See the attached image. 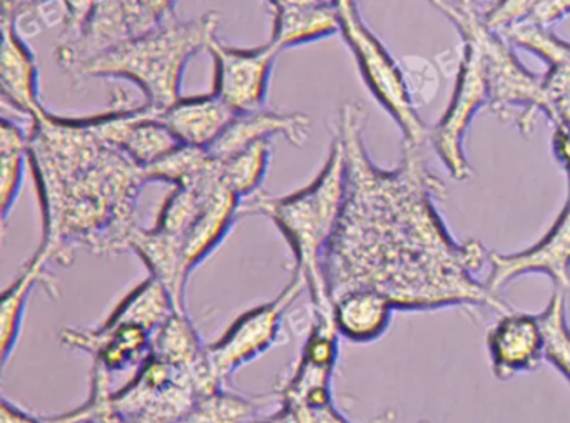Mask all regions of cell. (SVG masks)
Here are the masks:
<instances>
[{
	"label": "cell",
	"mask_w": 570,
	"mask_h": 423,
	"mask_svg": "<svg viewBox=\"0 0 570 423\" xmlns=\"http://www.w3.org/2000/svg\"><path fill=\"white\" fill-rule=\"evenodd\" d=\"M363 129L362 106H343L335 135L345 149V205L323 265L332 299L373 288L396 312H510L505 299L476 279L490 252L475 239L455 242L440 218L436 199L446 189L426 168L423 148L403 146L399 168L382 169L366 153Z\"/></svg>",
	"instance_id": "cell-1"
},
{
	"label": "cell",
	"mask_w": 570,
	"mask_h": 423,
	"mask_svg": "<svg viewBox=\"0 0 570 423\" xmlns=\"http://www.w3.org/2000/svg\"><path fill=\"white\" fill-rule=\"evenodd\" d=\"M29 166L41 205L39 256L71 266L79 249L129 253L141 228L136 208L148 179L141 166L98 135L89 116L42 108L29 128Z\"/></svg>",
	"instance_id": "cell-2"
},
{
	"label": "cell",
	"mask_w": 570,
	"mask_h": 423,
	"mask_svg": "<svg viewBox=\"0 0 570 423\" xmlns=\"http://www.w3.org/2000/svg\"><path fill=\"white\" fill-rule=\"evenodd\" d=\"M346 196V158L342 139L333 135L325 166L305 188L286 196L258 191L242 203L243 216H266L288 243L293 275L305 279L312 315L333 318V299L325 279V255L342 216Z\"/></svg>",
	"instance_id": "cell-3"
},
{
	"label": "cell",
	"mask_w": 570,
	"mask_h": 423,
	"mask_svg": "<svg viewBox=\"0 0 570 423\" xmlns=\"http://www.w3.org/2000/svg\"><path fill=\"white\" fill-rule=\"evenodd\" d=\"M218 12H206L193 21L166 22L161 28L129 39L98 58L79 66L75 79H126L135 82L146 105L156 111L181 98L186 66L198 52L208 51L218 32Z\"/></svg>",
	"instance_id": "cell-4"
},
{
	"label": "cell",
	"mask_w": 570,
	"mask_h": 423,
	"mask_svg": "<svg viewBox=\"0 0 570 423\" xmlns=\"http://www.w3.org/2000/svg\"><path fill=\"white\" fill-rule=\"evenodd\" d=\"M459 32L462 41L472 42L482 59L489 86L490 111L500 119L515 118L522 135H532L537 116L553 118V106L543 88V76L533 75L513 52L512 45L499 32L483 24L476 9H462L453 0H430Z\"/></svg>",
	"instance_id": "cell-5"
},
{
	"label": "cell",
	"mask_w": 570,
	"mask_h": 423,
	"mask_svg": "<svg viewBox=\"0 0 570 423\" xmlns=\"http://www.w3.org/2000/svg\"><path fill=\"white\" fill-rule=\"evenodd\" d=\"M332 4L338 14L340 32L358 65L366 88L399 126L403 146L423 148L429 141L430 129L416 112L402 69L360 18L356 0H338Z\"/></svg>",
	"instance_id": "cell-6"
},
{
	"label": "cell",
	"mask_w": 570,
	"mask_h": 423,
	"mask_svg": "<svg viewBox=\"0 0 570 423\" xmlns=\"http://www.w3.org/2000/svg\"><path fill=\"white\" fill-rule=\"evenodd\" d=\"M176 0H96L85 28L61 39L56 59L68 75L102 52L175 21Z\"/></svg>",
	"instance_id": "cell-7"
},
{
	"label": "cell",
	"mask_w": 570,
	"mask_h": 423,
	"mask_svg": "<svg viewBox=\"0 0 570 423\" xmlns=\"http://www.w3.org/2000/svg\"><path fill=\"white\" fill-rule=\"evenodd\" d=\"M305 292V279L293 275L275 298L236 316L223 335L209 343L208 360L223 383L279 342L286 313Z\"/></svg>",
	"instance_id": "cell-8"
},
{
	"label": "cell",
	"mask_w": 570,
	"mask_h": 423,
	"mask_svg": "<svg viewBox=\"0 0 570 423\" xmlns=\"http://www.w3.org/2000/svg\"><path fill=\"white\" fill-rule=\"evenodd\" d=\"M489 106V86L482 59L472 42L462 41V61L452 99L440 121L430 129L429 141L455 181H466L473 171L465 156V136L480 109Z\"/></svg>",
	"instance_id": "cell-9"
},
{
	"label": "cell",
	"mask_w": 570,
	"mask_h": 423,
	"mask_svg": "<svg viewBox=\"0 0 570 423\" xmlns=\"http://www.w3.org/2000/svg\"><path fill=\"white\" fill-rule=\"evenodd\" d=\"M199 399L189 372L149 358L112 393V406L129 423H185Z\"/></svg>",
	"instance_id": "cell-10"
},
{
	"label": "cell",
	"mask_w": 570,
	"mask_h": 423,
	"mask_svg": "<svg viewBox=\"0 0 570 423\" xmlns=\"http://www.w3.org/2000/svg\"><path fill=\"white\" fill-rule=\"evenodd\" d=\"M208 52L215 65L213 95L218 96L236 115L266 108L269 79L279 56L272 42L259 48L238 49L215 39Z\"/></svg>",
	"instance_id": "cell-11"
},
{
	"label": "cell",
	"mask_w": 570,
	"mask_h": 423,
	"mask_svg": "<svg viewBox=\"0 0 570 423\" xmlns=\"http://www.w3.org/2000/svg\"><path fill=\"white\" fill-rule=\"evenodd\" d=\"M487 288L499 295L513 279L542 273L552 279L560 292L570 289V198L549 232L529 248L517 253L490 252Z\"/></svg>",
	"instance_id": "cell-12"
},
{
	"label": "cell",
	"mask_w": 570,
	"mask_h": 423,
	"mask_svg": "<svg viewBox=\"0 0 570 423\" xmlns=\"http://www.w3.org/2000/svg\"><path fill=\"white\" fill-rule=\"evenodd\" d=\"M485 345L490 368L499 382L533 372L543 362L539 316L513 309L500 313V318L487 329Z\"/></svg>",
	"instance_id": "cell-13"
},
{
	"label": "cell",
	"mask_w": 570,
	"mask_h": 423,
	"mask_svg": "<svg viewBox=\"0 0 570 423\" xmlns=\"http://www.w3.org/2000/svg\"><path fill=\"white\" fill-rule=\"evenodd\" d=\"M61 343L69 350L88 353L92 365L106 372H126L145 365L153 353V333L136 325H99L89 328H65Z\"/></svg>",
	"instance_id": "cell-14"
},
{
	"label": "cell",
	"mask_w": 570,
	"mask_h": 423,
	"mask_svg": "<svg viewBox=\"0 0 570 423\" xmlns=\"http://www.w3.org/2000/svg\"><path fill=\"white\" fill-rule=\"evenodd\" d=\"M0 89L2 102L26 118H35L45 108L39 98L38 62L8 12H2Z\"/></svg>",
	"instance_id": "cell-15"
},
{
	"label": "cell",
	"mask_w": 570,
	"mask_h": 423,
	"mask_svg": "<svg viewBox=\"0 0 570 423\" xmlns=\"http://www.w3.org/2000/svg\"><path fill=\"white\" fill-rule=\"evenodd\" d=\"M309 129H312V121L303 112L259 109V111L236 116L228 129L223 132L222 138L206 151L218 161H226L255 142L273 141L278 136H283L289 145L302 148L308 141Z\"/></svg>",
	"instance_id": "cell-16"
},
{
	"label": "cell",
	"mask_w": 570,
	"mask_h": 423,
	"mask_svg": "<svg viewBox=\"0 0 570 423\" xmlns=\"http://www.w3.org/2000/svg\"><path fill=\"white\" fill-rule=\"evenodd\" d=\"M236 112L218 96L179 98L159 112L161 121L181 145L209 149L236 118Z\"/></svg>",
	"instance_id": "cell-17"
},
{
	"label": "cell",
	"mask_w": 570,
	"mask_h": 423,
	"mask_svg": "<svg viewBox=\"0 0 570 423\" xmlns=\"http://www.w3.org/2000/svg\"><path fill=\"white\" fill-rule=\"evenodd\" d=\"M395 306L379 289L353 288L333 299V322L342 338L352 343H373L385 335Z\"/></svg>",
	"instance_id": "cell-18"
},
{
	"label": "cell",
	"mask_w": 570,
	"mask_h": 423,
	"mask_svg": "<svg viewBox=\"0 0 570 423\" xmlns=\"http://www.w3.org/2000/svg\"><path fill=\"white\" fill-rule=\"evenodd\" d=\"M49 263L35 253L22 266L14 282L2 292L0 299V353L2 365L8 366L24 326L26 309L36 286H42L51 296H58L55 276L49 272Z\"/></svg>",
	"instance_id": "cell-19"
},
{
	"label": "cell",
	"mask_w": 570,
	"mask_h": 423,
	"mask_svg": "<svg viewBox=\"0 0 570 423\" xmlns=\"http://www.w3.org/2000/svg\"><path fill=\"white\" fill-rule=\"evenodd\" d=\"M242 203L243 199L225 183L209 196L202 215L183 238L186 266L191 275L232 233L233 226L242 218Z\"/></svg>",
	"instance_id": "cell-20"
},
{
	"label": "cell",
	"mask_w": 570,
	"mask_h": 423,
	"mask_svg": "<svg viewBox=\"0 0 570 423\" xmlns=\"http://www.w3.org/2000/svg\"><path fill=\"white\" fill-rule=\"evenodd\" d=\"M129 253H135L141 259L149 276L166 286L176 306L186 309V285L191 272L186 266L183 239L156 228H139L132 236Z\"/></svg>",
	"instance_id": "cell-21"
},
{
	"label": "cell",
	"mask_w": 570,
	"mask_h": 423,
	"mask_svg": "<svg viewBox=\"0 0 570 423\" xmlns=\"http://www.w3.org/2000/svg\"><path fill=\"white\" fill-rule=\"evenodd\" d=\"M502 36L510 45L525 49L546 62L549 69L543 75V88L556 112L557 102L570 96V42L553 35L549 28L532 22L513 26Z\"/></svg>",
	"instance_id": "cell-22"
},
{
	"label": "cell",
	"mask_w": 570,
	"mask_h": 423,
	"mask_svg": "<svg viewBox=\"0 0 570 423\" xmlns=\"http://www.w3.org/2000/svg\"><path fill=\"white\" fill-rule=\"evenodd\" d=\"M179 309L171 293L153 276H146L141 283L129 289L102 319V325H136L155 335L159 326Z\"/></svg>",
	"instance_id": "cell-23"
},
{
	"label": "cell",
	"mask_w": 570,
	"mask_h": 423,
	"mask_svg": "<svg viewBox=\"0 0 570 423\" xmlns=\"http://www.w3.org/2000/svg\"><path fill=\"white\" fill-rule=\"evenodd\" d=\"M279 409L278 393L246 396L223 388L196 400L185 423H255Z\"/></svg>",
	"instance_id": "cell-24"
},
{
	"label": "cell",
	"mask_w": 570,
	"mask_h": 423,
	"mask_svg": "<svg viewBox=\"0 0 570 423\" xmlns=\"http://www.w3.org/2000/svg\"><path fill=\"white\" fill-rule=\"evenodd\" d=\"M206 350L208 345L202 342L186 309H176L153 335V358L183 372L202 365L208 356Z\"/></svg>",
	"instance_id": "cell-25"
},
{
	"label": "cell",
	"mask_w": 570,
	"mask_h": 423,
	"mask_svg": "<svg viewBox=\"0 0 570 423\" xmlns=\"http://www.w3.org/2000/svg\"><path fill=\"white\" fill-rule=\"evenodd\" d=\"M340 32V19L335 6L326 0L312 8L276 12L272 45L279 52L296 46L309 45Z\"/></svg>",
	"instance_id": "cell-26"
},
{
	"label": "cell",
	"mask_w": 570,
	"mask_h": 423,
	"mask_svg": "<svg viewBox=\"0 0 570 423\" xmlns=\"http://www.w3.org/2000/svg\"><path fill=\"white\" fill-rule=\"evenodd\" d=\"M29 165V131L9 119L0 126V216L8 228L9 216L18 203Z\"/></svg>",
	"instance_id": "cell-27"
},
{
	"label": "cell",
	"mask_w": 570,
	"mask_h": 423,
	"mask_svg": "<svg viewBox=\"0 0 570 423\" xmlns=\"http://www.w3.org/2000/svg\"><path fill=\"white\" fill-rule=\"evenodd\" d=\"M219 168L218 159L213 158L206 149L181 145L145 169L148 183H168L173 188L198 185Z\"/></svg>",
	"instance_id": "cell-28"
},
{
	"label": "cell",
	"mask_w": 570,
	"mask_h": 423,
	"mask_svg": "<svg viewBox=\"0 0 570 423\" xmlns=\"http://www.w3.org/2000/svg\"><path fill=\"white\" fill-rule=\"evenodd\" d=\"M272 142L259 141L222 163L223 181L238 198H252L262 191L272 163Z\"/></svg>",
	"instance_id": "cell-29"
},
{
	"label": "cell",
	"mask_w": 570,
	"mask_h": 423,
	"mask_svg": "<svg viewBox=\"0 0 570 423\" xmlns=\"http://www.w3.org/2000/svg\"><path fill=\"white\" fill-rule=\"evenodd\" d=\"M537 316L542 328L543 360L559 370L570 383V326L563 292H553L543 312Z\"/></svg>",
	"instance_id": "cell-30"
},
{
	"label": "cell",
	"mask_w": 570,
	"mask_h": 423,
	"mask_svg": "<svg viewBox=\"0 0 570 423\" xmlns=\"http://www.w3.org/2000/svg\"><path fill=\"white\" fill-rule=\"evenodd\" d=\"M112 375L101 366L92 365L88 400L71 412L49 415L55 423H129L112 406Z\"/></svg>",
	"instance_id": "cell-31"
},
{
	"label": "cell",
	"mask_w": 570,
	"mask_h": 423,
	"mask_svg": "<svg viewBox=\"0 0 570 423\" xmlns=\"http://www.w3.org/2000/svg\"><path fill=\"white\" fill-rule=\"evenodd\" d=\"M540 2L542 0H495L489 9L480 12V16L490 31L502 35L507 29L529 21Z\"/></svg>",
	"instance_id": "cell-32"
},
{
	"label": "cell",
	"mask_w": 570,
	"mask_h": 423,
	"mask_svg": "<svg viewBox=\"0 0 570 423\" xmlns=\"http://www.w3.org/2000/svg\"><path fill=\"white\" fill-rule=\"evenodd\" d=\"M65 11V24H62L61 39H69L78 35L91 18L96 0H61Z\"/></svg>",
	"instance_id": "cell-33"
},
{
	"label": "cell",
	"mask_w": 570,
	"mask_h": 423,
	"mask_svg": "<svg viewBox=\"0 0 570 423\" xmlns=\"http://www.w3.org/2000/svg\"><path fill=\"white\" fill-rule=\"evenodd\" d=\"M567 16H570V0H542L527 22L550 28Z\"/></svg>",
	"instance_id": "cell-34"
},
{
	"label": "cell",
	"mask_w": 570,
	"mask_h": 423,
	"mask_svg": "<svg viewBox=\"0 0 570 423\" xmlns=\"http://www.w3.org/2000/svg\"><path fill=\"white\" fill-rule=\"evenodd\" d=\"M0 423H55L49 416H38L19 406L18 403L2 399L0 406Z\"/></svg>",
	"instance_id": "cell-35"
},
{
	"label": "cell",
	"mask_w": 570,
	"mask_h": 423,
	"mask_svg": "<svg viewBox=\"0 0 570 423\" xmlns=\"http://www.w3.org/2000/svg\"><path fill=\"white\" fill-rule=\"evenodd\" d=\"M552 151L556 156L557 161L563 166V168L570 169V129L563 125H552Z\"/></svg>",
	"instance_id": "cell-36"
},
{
	"label": "cell",
	"mask_w": 570,
	"mask_h": 423,
	"mask_svg": "<svg viewBox=\"0 0 570 423\" xmlns=\"http://www.w3.org/2000/svg\"><path fill=\"white\" fill-rule=\"evenodd\" d=\"M326 2V0H268L273 14L276 12L292 11V9L312 8Z\"/></svg>",
	"instance_id": "cell-37"
},
{
	"label": "cell",
	"mask_w": 570,
	"mask_h": 423,
	"mask_svg": "<svg viewBox=\"0 0 570 423\" xmlns=\"http://www.w3.org/2000/svg\"><path fill=\"white\" fill-rule=\"evenodd\" d=\"M552 125H563L570 129V96L566 99H560L556 105V112H553Z\"/></svg>",
	"instance_id": "cell-38"
},
{
	"label": "cell",
	"mask_w": 570,
	"mask_h": 423,
	"mask_svg": "<svg viewBox=\"0 0 570 423\" xmlns=\"http://www.w3.org/2000/svg\"><path fill=\"white\" fill-rule=\"evenodd\" d=\"M255 423H289V419L282 409H278L273 415L265 416V419L258 420Z\"/></svg>",
	"instance_id": "cell-39"
},
{
	"label": "cell",
	"mask_w": 570,
	"mask_h": 423,
	"mask_svg": "<svg viewBox=\"0 0 570 423\" xmlns=\"http://www.w3.org/2000/svg\"><path fill=\"white\" fill-rule=\"evenodd\" d=\"M459 8L475 9V0H453Z\"/></svg>",
	"instance_id": "cell-40"
},
{
	"label": "cell",
	"mask_w": 570,
	"mask_h": 423,
	"mask_svg": "<svg viewBox=\"0 0 570 423\" xmlns=\"http://www.w3.org/2000/svg\"><path fill=\"white\" fill-rule=\"evenodd\" d=\"M29 2H38V4H48V2H55V0H29Z\"/></svg>",
	"instance_id": "cell-41"
},
{
	"label": "cell",
	"mask_w": 570,
	"mask_h": 423,
	"mask_svg": "<svg viewBox=\"0 0 570 423\" xmlns=\"http://www.w3.org/2000/svg\"><path fill=\"white\" fill-rule=\"evenodd\" d=\"M567 185H569V191H567V196L570 198V169H567Z\"/></svg>",
	"instance_id": "cell-42"
},
{
	"label": "cell",
	"mask_w": 570,
	"mask_h": 423,
	"mask_svg": "<svg viewBox=\"0 0 570 423\" xmlns=\"http://www.w3.org/2000/svg\"><path fill=\"white\" fill-rule=\"evenodd\" d=\"M420 423H429V422H420Z\"/></svg>",
	"instance_id": "cell-43"
}]
</instances>
